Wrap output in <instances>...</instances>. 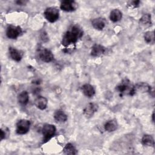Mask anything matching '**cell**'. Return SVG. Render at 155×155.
<instances>
[{
  "label": "cell",
  "instance_id": "6da1fadb",
  "mask_svg": "<svg viewBox=\"0 0 155 155\" xmlns=\"http://www.w3.org/2000/svg\"><path fill=\"white\" fill-rule=\"evenodd\" d=\"M82 35L83 31L82 28L78 25H73L63 36L62 45L66 47L72 44H75Z\"/></svg>",
  "mask_w": 155,
  "mask_h": 155
},
{
  "label": "cell",
  "instance_id": "7a4b0ae2",
  "mask_svg": "<svg viewBox=\"0 0 155 155\" xmlns=\"http://www.w3.org/2000/svg\"><path fill=\"white\" fill-rule=\"evenodd\" d=\"M44 16L48 21L53 23L56 22L59 19V12L56 7H48L45 10L44 12Z\"/></svg>",
  "mask_w": 155,
  "mask_h": 155
},
{
  "label": "cell",
  "instance_id": "3957f363",
  "mask_svg": "<svg viewBox=\"0 0 155 155\" xmlns=\"http://www.w3.org/2000/svg\"><path fill=\"white\" fill-rule=\"evenodd\" d=\"M56 127L54 125L46 124L42 128V133L43 134L44 142H46L49 140L56 133Z\"/></svg>",
  "mask_w": 155,
  "mask_h": 155
},
{
  "label": "cell",
  "instance_id": "277c9868",
  "mask_svg": "<svg viewBox=\"0 0 155 155\" xmlns=\"http://www.w3.org/2000/svg\"><path fill=\"white\" fill-rule=\"evenodd\" d=\"M16 132L18 134H26L30 130V122L27 119H21L16 125Z\"/></svg>",
  "mask_w": 155,
  "mask_h": 155
},
{
  "label": "cell",
  "instance_id": "5b68a950",
  "mask_svg": "<svg viewBox=\"0 0 155 155\" xmlns=\"http://www.w3.org/2000/svg\"><path fill=\"white\" fill-rule=\"evenodd\" d=\"M22 33V28L19 26H15L13 25H9L6 30L7 36L12 39H16Z\"/></svg>",
  "mask_w": 155,
  "mask_h": 155
},
{
  "label": "cell",
  "instance_id": "8992f818",
  "mask_svg": "<svg viewBox=\"0 0 155 155\" xmlns=\"http://www.w3.org/2000/svg\"><path fill=\"white\" fill-rule=\"evenodd\" d=\"M77 4L75 1L72 0H65L62 1L60 5L61 10L65 12H70L74 11L77 8Z\"/></svg>",
  "mask_w": 155,
  "mask_h": 155
},
{
  "label": "cell",
  "instance_id": "52a82bcc",
  "mask_svg": "<svg viewBox=\"0 0 155 155\" xmlns=\"http://www.w3.org/2000/svg\"><path fill=\"white\" fill-rule=\"evenodd\" d=\"M39 56L41 61L45 62H50L54 59V55L52 52L47 48H43L40 50Z\"/></svg>",
  "mask_w": 155,
  "mask_h": 155
},
{
  "label": "cell",
  "instance_id": "ba28073f",
  "mask_svg": "<svg viewBox=\"0 0 155 155\" xmlns=\"http://www.w3.org/2000/svg\"><path fill=\"white\" fill-rule=\"evenodd\" d=\"M98 105L95 103L88 104L84 109L83 114L87 118H90L93 116L95 112L97 111Z\"/></svg>",
  "mask_w": 155,
  "mask_h": 155
},
{
  "label": "cell",
  "instance_id": "9c48e42d",
  "mask_svg": "<svg viewBox=\"0 0 155 155\" xmlns=\"http://www.w3.org/2000/svg\"><path fill=\"white\" fill-rule=\"evenodd\" d=\"M8 51L10 56L13 60L16 62H19L22 59L23 56V52L21 50H17L14 47H9Z\"/></svg>",
  "mask_w": 155,
  "mask_h": 155
},
{
  "label": "cell",
  "instance_id": "30bf717a",
  "mask_svg": "<svg viewBox=\"0 0 155 155\" xmlns=\"http://www.w3.org/2000/svg\"><path fill=\"white\" fill-rule=\"evenodd\" d=\"M105 48L100 44H94L91 50V55L94 57H97L103 54L105 52Z\"/></svg>",
  "mask_w": 155,
  "mask_h": 155
},
{
  "label": "cell",
  "instance_id": "8fae6325",
  "mask_svg": "<svg viewBox=\"0 0 155 155\" xmlns=\"http://www.w3.org/2000/svg\"><path fill=\"white\" fill-rule=\"evenodd\" d=\"M35 105L41 110H45L47 105V99L45 97L38 96L35 101Z\"/></svg>",
  "mask_w": 155,
  "mask_h": 155
},
{
  "label": "cell",
  "instance_id": "7c38bea8",
  "mask_svg": "<svg viewBox=\"0 0 155 155\" xmlns=\"http://www.w3.org/2000/svg\"><path fill=\"white\" fill-rule=\"evenodd\" d=\"M91 24L95 29L101 30L105 26V21L104 19L102 18H97L92 20Z\"/></svg>",
  "mask_w": 155,
  "mask_h": 155
},
{
  "label": "cell",
  "instance_id": "4fadbf2b",
  "mask_svg": "<svg viewBox=\"0 0 155 155\" xmlns=\"http://www.w3.org/2000/svg\"><path fill=\"white\" fill-rule=\"evenodd\" d=\"M82 90L83 93L87 97H93L95 94L94 88L93 87V86H92L91 85L88 84H84L82 87Z\"/></svg>",
  "mask_w": 155,
  "mask_h": 155
},
{
  "label": "cell",
  "instance_id": "5bb4252c",
  "mask_svg": "<svg viewBox=\"0 0 155 155\" xmlns=\"http://www.w3.org/2000/svg\"><path fill=\"white\" fill-rule=\"evenodd\" d=\"M54 119L58 122H65L68 119L67 115L61 110H56L54 113Z\"/></svg>",
  "mask_w": 155,
  "mask_h": 155
},
{
  "label": "cell",
  "instance_id": "9a60e30c",
  "mask_svg": "<svg viewBox=\"0 0 155 155\" xmlns=\"http://www.w3.org/2000/svg\"><path fill=\"white\" fill-rule=\"evenodd\" d=\"M134 94L137 91H142V92H148L151 91V87L147 83L145 82H140L137 84L136 85L134 86Z\"/></svg>",
  "mask_w": 155,
  "mask_h": 155
},
{
  "label": "cell",
  "instance_id": "2e32d148",
  "mask_svg": "<svg viewBox=\"0 0 155 155\" xmlns=\"http://www.w3.org/2000/svg\"><path fill=\"white\" fill-rule=\"evenodd\" d=\"M122 18V13L119 9H113L110 14V19L113 22L120 21Z\"/></svg>",
  "mask_w": 155,
  "mask_h": 155
},
{
  "label": "cell",
  "instance_id": "e0dca14e",
  "mask_svg": "<svg viewBox=\"0 0 155 155\" xmlns=\"http://www.w3.org/2000/svg\"><path fill=\"white\" fill-rule=\"evenodd\" d=\"M140 25L143 27H148L151 25V16L149 13L143 15L140 19Z\"/></svg>",
  "mask_w": 155,
  "mask_h": 155
},
{
  "label": "cell",
  "instance_id": "ac0fdd59",
  "mask_svg": "<svg viewBox=\"0 0 155 155\" xmlns=\"http://www.w3.org/2000/svg\"><path fill=\"white\" fill-rule=\"evenodd\" d=\"M117 128V123L115 119H111L106 122L104 125L105 130L108 132H113Z\"/></svg>",
  "mask_w": 155,
  "mask_h": 155
},
{
  "label": "cell",
  "instance_id": "d6986e66",
  "mask_svg": "<svg viewBox=\"0 0 155 155\" xmlns=\"http://www.w3.org/2000/svg\"><path fill=\"white\" fill-rule=\"evenodd\" d=\"M28 94L26 91H21L18 96V101L20 104L22 105H25L28 103Z\"/></svg>",
  "mask_w": 155,
  "mask_h": 155
},
{
  "label": "cell",
  "instance_id": "ffe728a7",
  "mask_svg": "<svg viewBox=\"0 0 155 155\" xmlns=\"http://www.w3.org/2000/svg\"><path fill=\"white\" fill-rule=\"evenodd\" d=\"M142 143L143 145L148 146V147H154V141L153 137L149 134L144 135L142 138Z\"/></svg>",
  "mask_w": 155,
  "mask_h": 155
},
{
  "label": "cell",
  "instance_id": "44dd1931",
  "mask_svg": "<svg viewBox=\"0 0 155 155\" xmlns=\"http://www.w3.org/2000/svg\"><path fill=\"white\" fill-rule=\"evenodd\" d=\"M63 152L66 154H76L78 153L74 146L71 143H68L65 145Z\"/></svg>",
  "mask_w": 155,
  "mask_h": 155
},
{
  "label": "cell",
  "instance_id": "7402d4cb",
  "mask_svg": "<svg viewBox=\"0 0 155 155\" xmlns=\"http://www.w3.org/2000/svg\"><path fill=\"white\" fill-rule=\"evenodd\" d=\"M144 39L148 44H154V31H148L144 34Z\"/></svg>",
  "mask_w": 155,
  "mask_h": 155
},
{
  "label": "cell",
  "instance_id": "603a6c76",
  "mask_svg": "<svg viewBox=\"0 0 155 155\" xmlns=\"http://www.w3.org/2000/svg\"><path fill=\"white\" fill-rule=\"evenodd\" d=\"M139 4H140L139 1H130L128 2V5L130 7H137L139 5Z\"/></svg>",
  "mask_w": 155,
  "mask_h": 155
},
{
  "label": "cell",
  "instance_id": "cb8c5ba5",
  "mask_svg": "<svg viewBox=\"0 0 155 155\" xmlns=\"http://www.w3.org/2000/svg\"><path fill=\"white\" fill-rule=\"evenodd\" d=\"M1 140H3L5 138L6 136V132L4 131L2 128L1 129Z\"/></svg>",
  "mask_w": 155,
  "mask_h": 155
},
{
  "label": "cell",
  "instance_id": "d4e9b609",
  "mask_svg": "<svg viewBox=\"0 0 155 155\" xmlns=\"http://www.w3.org/2000/svg\"><path fill=\"white\" fill-rule=\"evenodd\" d=\"M27 2V1H16V3L18 5H25Z\"/></svg>",
  "mask_w": 155,
  "mask_h": 155
},
{
  "label": "cell",
  "instance_id": "484cf974",
  "mask_svg": "<svg viewBox=\"0 0 155 155\" xmlns=\"http://www.w3.org/2000/svg\"><path fill=\"white\" fill-rule=\"evenodd\" d=\"M154 112L153 113V114H152V120H153V122H154Z\"/></svg>",
  "mask_w": 155,
  "mask_h": 155
}]
</instances>
